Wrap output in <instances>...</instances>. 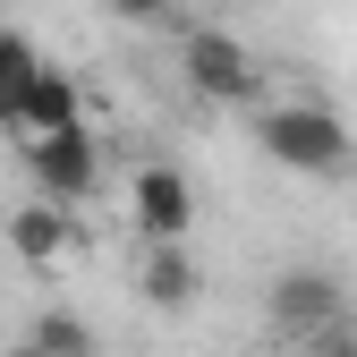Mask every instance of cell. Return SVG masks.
I'll list each match as a JSON object with an SVG mask.
<instances>
[{
	"label": "cell",
	"mask_w": 357,
	"mask_h": 357,
	"mask_svg": "<svg viewBox=\"0 0 357 357\" xmlns=\"http://www.w3.org/2000/svg\"><path fill=\"white\" fill-rule=\"evenodd\" d=\"M255 145L273 153L281 170H298V178H340L349 170V128H340V111H324V102H273V111H255Z\"/></svg>",
	"instance_id": "obj_1"
},
{
	"label": "cell",
	"mask_w": 357,
	"mask_h": 357,
	"mask_svg": "<svg viewBox=\"0 0 357 357\" xmlns=\"http://www.w3.org/2000/svg\"><path fill=\"white\" fill-rule=\"evenodd\" d=\"M264 315H273L281 340H324V332H349V281L324 273V264H289V273H273V289H264Z\"/></svg>",
	"instance_id": "obj_2"
},
{
	"label": "cell",
	"mask_w": 357,
	"mask_h": 357,
	"mask_svg": "<svg viewBox=\"0 0 357 357\" xmlns=\"http://www.w3.org/2000/svg\"><path fill=\"white\" fill-rule=\"evenodd\" d=\"M128 221H137L145 247H188V230H196V178L178 162H137L128 170Z\"/></svg>",
	"instance_id": "obj_3"
},
{
	"label": "cell",
	"mask_w": 357,
	"mask_h": 357,
	"mask_svg": "<svg viewBox=\"0 0 357 357\" xmlns=\"http://www.w3.org/2000/svg\"><path fill=\"white\" fill-rule=\"evenodd\" d=\"M178 68H188V85L204 102H255L264 94V77H255V60H247V43L238 34H221V26H188L178 34Z\"/></svg>",
	"instance_id": "obj_4"
},
{
	"label": "cell",
	"mask_w": 357,
	"mask_h": 357,
	"mask_svg": "<svg viewBox=\"0 0 357 357\" xmlns=\"http://www.w3.org/2000/svg\"><path fill=\"white\" fill-rule=\"evenodd\" d=\"M26 170H34V196L43 204H85L102 188V145H94V128H68V137L26 145Z\"/></svg>",
	"instance_id": "obj_5"
},
{
	"label": "cell",
	"mask_w": 357,
	"mask_h": 357,
	"mask_svg": "<svg viewBox=\"0 0 357 357\" xmlns=\"http://www.w3.org/2000/svg\"><path fill=\"white\" fill-rule=\"evenodd\" d=\"M68 128H85V94H77V77H68V68H43V77H34V94H26V111H17V145L68 137Z\"/></svg>",
	"instance_id": "obj_6"
},
{
	"label": "cell",
	"mask_w": 357,
	"mask_h": 357,
	"mask_svg": "<svg viewBox=\"0 0 357 357\" xmlns=\"http://www.w3.org/2000/svg\"><path fill=\"white\" fill-rule=\"evenodd\" d=\"M137 289H145V306L178 315V306H196L204 273H196V255H188V247H145V264H137Z\"/></svg>",
	"instance_id": "obj_7"
},
{
	"label": "cell",
	"mask_w": 357,
	"mask_h": 357,
	"mask_svg": "<svg viewBox=\"0 0 357 357\" xmlns=\"http://www.w3.org/2000/svg\"><path fill=\"white\" fill-rule=\"evenodd\" d=\"M43 68H52V60H43L17 26H0V128H9V137H17V111H26V94H34Z\"/></svg>",
	"instance_id": "obj_8"
},
{
	"label": "cell",
	"mask_w": 357,
	"mask_h": 357,
	"mask_svg": "<svg viewBox=\"0 0 357 357\" xmlns=\"http://www.w3.org/2000/svg\"><path fill=\"white\" fill-rule=\"evenodd\" d=\"M9 247L26 255V264H52V255H68V204H17L9 213Z\"/></svg>",
	"instance_id": "obj_9"
},
{
	"label": "cell",
	"mask_w": 357,
	"mask_h": 357,
	"mask_svg": "<svg viewBox=\"0 0 357 357\" xmlns=\"http://www.w3.org/2000/svg\"><path fill=\"white\" fill-rule=\"evenodd\" d=\"M26 340L43 349V357H94L102 340H94V324L77 315V306H43V315L26 324Z\"/></svg>",
	"instance_id": "obj_10"
},
{
	"label": "cell",
	"mask_w": 357,
	"mask_h": 357,
	"mask_svg": "<svg viewBox=\"0 0 357 357\" xmlns=\"http://www.w3.org/2000/svg\"><path fill=\"white\" fill-rule=\"evenodd\" d=\"M102 9H111L119 26H153V17H170V0H102Z\"/></svg>",
	"instance_id": "obj_11"
},
{
	"label": "cell",
	"mask_w": 357,
	"mask_h": 357,
	"mask_svg": "<svg viewBox=\"0 0 357 357\" xmlns=\"http://www.w3.org/2000/svg\"><path fill=\"white\" fill-rule=\"evenodd\" d=\"M298 357H357V324H349V332H324V340H306Z\"/></svg>",
	"instance_id": "obj_12"
},
{
	"label": "cell",
	"mask_w": 357,
	"mask_h": 357,
	"mask_svg": "<svg viewBox=\"0 0 357 357\" xmlns=\"http://www.w3.org/2000/svg\"><path fill=\"white\" fill-rule=\"evenodd\" d=\"M0 357H43V349H34V340H9V349H0Z\"/></svg>",
	"instance_id": "obj_13"
}]
</instances>
